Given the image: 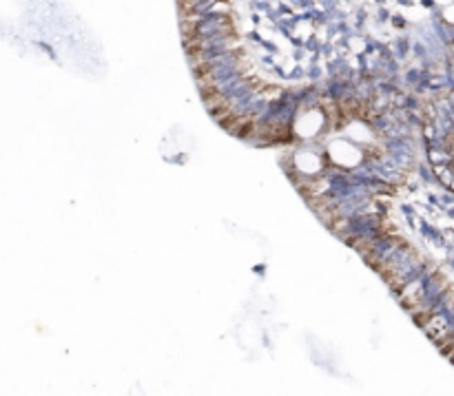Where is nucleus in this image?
<instances>
[{"mask_svg": "<svg viewBox=\"0 0 454 396\" xmlns=\"http://www.w3.org/2000/svg\"><path fill=\"white\" fill-rule=\"evenodd\" d=\"M204 109L229 136L284 151L297 111L362 80L395 82L368 3H177Z\"/></svg>", "mask_w": 454, "mask_h": 396, "instance_id": "obj_1", "label": "nucleus"}, {"mask_svg": "<svg viewBox=\"0 0 454 396\" xmlns=\"http://www.w3.org/2000/svg\"><path fill=\"white\" fill-rule=\"evenodd\" d=\"M421 151L430 171L454 190V89L417 100Z\"/></svg>", "mask_w": 454, "mask_h": 396, "instance_id": "obj_3", "label": "nucleus"}, {"mask_svg": "<svg viewBox=\"0 0 454 396\" xmlns=\"http://www.w3.org/2000/svg\"><path fill=\"white\" fill-rule=\"evenodd\" d=\"M421 136L417 102L384 80L301 106L278 162L306 206L335 237H357L412 180Z\"/></svg>", "mask_w": 454, "mask_h": 396, "instance_id": "obj_2", "label": "nucleus"}]
</instances>
